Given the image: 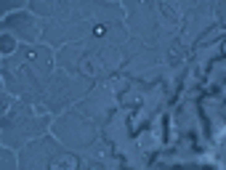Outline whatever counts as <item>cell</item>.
I'll use <instances>...</instances> for the list:
<instances>
[{
  "mask_svg": "<svg viewBox=\"0 0 226 170\" xmlns=\"http://www.w3.org/2000/svg\"><path fill=\"white\" fill-rule=\"evenodd\" d=\"M104 32H106L104 24H96V27H93V35H104Z\"/></svg>",
  "mask_w": 226,
  "mask_h": 170,
  "instance_id": "1",
  "label": "cell"
}]
</instances>
